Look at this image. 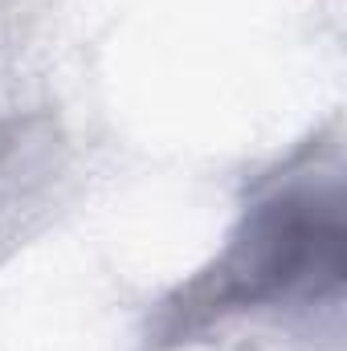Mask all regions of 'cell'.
Instances as JSON below:
<instances>
[{
  "instance_id": "cell-1",
  "label": "cell",
  "mask_w": 347,
  "mask_h": 351,
  "mask_svg": "<svg viewBox=\"0 0 347 351\" xmlns=\"http://www.w3.org/2000/svg\"><path fill=\"white\" fill-rule=\"evenodd\" d=\"M344 180L290 176L258 196L225 250L160 302L152 339L188 343L233 315L315 302L344 286Z\"/></svg>"
}]
</instances>
